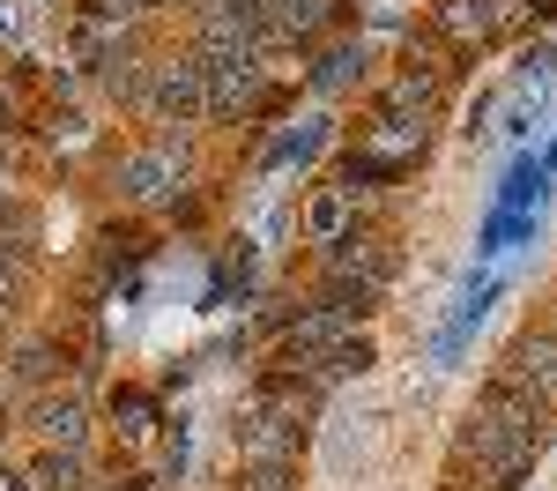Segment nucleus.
<instances>
[{"label":"nucleus","instance_id":"obj_14","mask_svg":"<svg viewBox=\"0 0 557 491\" xmlns=\"http://www.w3.org/2000/svg\"><path fill=\"white\" fill-rule=\"evenodd\" d=\"M0 38H15V0H0Z\"/></svg>","mask_w":557,"mask_h":491},{"label":"nucleus","instance_id":"obj_7","mask_svg":"<svg viewBox=\"0 0 557 491\" xmlns=\"http://www.w3.org/2000/svg\"><path fill=\"white\" fill-rule=\"evenodd\" d=\"M38 432H45V440H60V446H75V440H83V402H45Z\"/></svg>","mask_w":557,"mask_h":491},{"label":"nucleus","instance_id":"obj_1","mask_svg":"<svg viewBox=\"0 0 557 491\" xmlns=\"http://www.w3.org/2000/svg\"><path fill=\"white\" fill-rule=\"evenodd\" d=\"M469 446L498 477H520V462L535 454V402H520L513 388H491L469 409Z\"/></svg>","mask_w":557,"mask_h":491},{"label":"nucleus","instance_id":"obj_4","mask_svg":"<svg viewBox=\"0 0 557 491\" xmlns=\"http://www.w3.org/2000/svg\"><path fill=\"white\" fill-rule=\"evenodd\" d=\"M178 172H186V142H178V134H164L157 149H141V157H127V164H120V194L157 201L164 186H178Z\"/></svg>","mask_w":557,"mask_h":491},{"label":"nucleus","instance_id":"obj_15","mask_svg":"<svg viewBox=\"0 0 557 491\" xmlns=\"http://www.w3.org/2000/svg\"><path fill=\"white\" fill-rule=\"evenodd\" d=\"M15 127V97H8V89H0V134Z\"/></svg>","mask_w":557,"mask_h":491},{"label":"nucleus","instance_id":"obj_10","mask_svg":"<svg viewBox=\"0 0 557 491\" xmlns=\"http://www.w3.org/2000/svg\"><path fill=\"white\" fill-rule=\"evenodd\" d=\"M305 223H312V238H335V231H343V194H320Z\"/></svg>","mask_w":557,"mask_h":491},{"label":"nucleus","instance_id":"obj_2","mask_svg":"<svg viewBox=\"0 0 557 491\" xmlns=\"http://www.w3.org/2000/svg\"><path fill=\"white\" fill-rule=\"evenodd\" d=\"M141 105H149V112H164V120L209 112V83H201V60H172V67H149V83H141Z\"/></svg>","mask_w":557,"mask_h":491},{"label":"nucleus","instance_id":"obj_3","mask_svg":"<svg viewBox=\"0 0 557 491\" xmlns=\"http://www.w3.org/2000/svg\"><path fill=\"white\" fill-rule=\"evenodd\" d=\"M520 402H557V335H528L513 357H506V380Z\"/></svg>","mask_w":557,"mask_h":491},{"label":"nucleus","instance_id":"obj_8","mask_svg":"<svg viewBox=\"0 0 557 491\" xmlns=\"http://www.w3.org/2000/svg\"><path fill=\"white\" fill-rule=\"evenodd\" d=\"M38 484L45 491H75V484H83V462H75V454H45V462H38Z\"/></svg>","mask_w":557,"mask_h":491},{"label":"nucleus","instance_id":"obj_9","mask_svg":"<svg viewBox=\"0 0 557 491\" xmlns=\"http://www.w3.org/2000/svg\"><path fill=\"white\" fill-rule=\"evenodd\" d=\"M52 365H60L52 343H23V351H15V380H52Z\"/></svg>","mask_w":557,"mask_h":491},{"label":"nucleus","instance_id":"obj_11","mask_svg":"<svg viewBox=\"0 0 557 491\" xmlns=\"http://www.w3.org/2000/svg\"><path fill=\"white\" fill-rule=\"evenodd\" d=\"M357 67H364V52H327V60H320V83H349V75H357Z\"/></svg>","mask_w":557,"mask_h":491},{"label":"nucleus","instance_id":"obj_13","mask_svg":"<svg viewBox=\"0 0 557 491\" xmlns=\"http://www.w3.org/2000/svg\"><path fill=\"white\" fill-rule=\"evenodd\" d=\"M246 491H290V477H283V462H253V477H246Z\"/></svg>","mask_w":557,"mask_h":491},{"label":"nucleus","instance_id":"obj_5","mask_svg":"<svg viewBox=\"0 0 557 491\" xmlns=\"http://www.w3.org/2000/svg\"><path fill=\"white\" fill-rule=\"evenodd\" d=\"M506 15H513V0H446V8H438V23H446L461 45H469V38H491Z\"/></svg>","mask_w":557,"mask_h":491},{"label":"nucleus","instance_id":"obj_12","mask_svg":"<svg viewBox=\"0 0 557 491\" xmlns=\"http://www.w3.org/2000/svg\"><path fill=\"white\" fill-rule=\"evenodd\" d=\"M120 432H127V440H141V432H149V402H141V395L120 402Z\"/></svg>","mask_w":557,"mask_h":491},{"label":"nucleus","instance_id":"obj_16","mask_svg":"<svg viewBox=\"0 0 557 491\" xmlns=\"http://www.w3.org/2000/svg\"><path fill=\"white\" fill-rule=\"evenodd\" d=\"M141 491H157V484H141Z\"/></svg>","mask_w":557,"mask_h":491},{"label":"nucleus","instance_id":"obj_6","mask_svg":"<svg viewBox=\"0 0 557 491\" xmlns=\"http://www.w3.org/2000/svg\"><path fill=\"white\" fill-rule=\"evenodd\" d=\"M290 432H298V417H283V409H253V425H246L253 462H283V454H290Z\"/></svg>","mask_w":557,"mask_h":491}]
</instances>
